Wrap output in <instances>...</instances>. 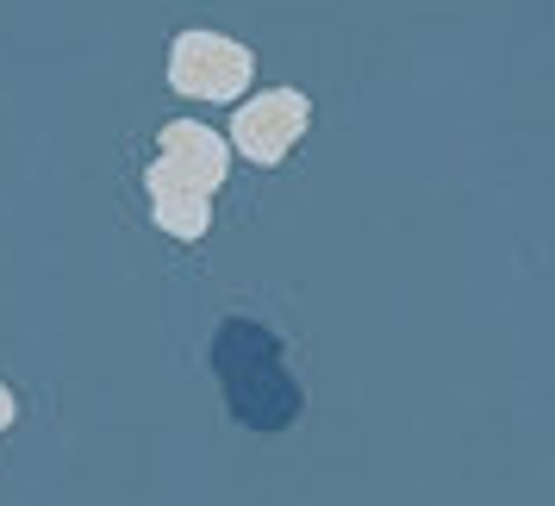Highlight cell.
<instances>
[{
	"instance_id": "2",
	"label": "cell",
	"mask_w": 555,
	"mask_h": 506,
	"mask_svg": "<svg viewBox=\"0 0 555 506\" xmlns=\"http://www.w3.org/2000/svg\"><path fill=\"white\" fill-rule=\"evenodd\" d=\"M225 169H231V151L212 126H201V119L163 126V151L144 169L156 226L169 238H201L206 219H212V188L225 181Z\"/></svg>"
},
{
	"instance_id": "5",
	"label": "cell",
	"mask_w": 555,
	"mask_h": 506,
	"mask_svg": "<svg viewBox=\"0 0 555 506\" xmlns=\"http://www.w3.org/2000/svg\"><path fill=\"white\" fill-rule=\"evenodd\" d=\"M13 419H20V401H13V388H0V431L13 426Z\"/></svg>"
},
{
	"instance_id": "4",
	"label": "cell",
	"mask_w": 555,
	"mask_h": 506,
	"mask_svg": "<svg viewBox=\"0 0 555 506\" xmlns=\"http://www.w3.org/2000/svg\"><path fill=\"white\" fill-rule=\"evenodd\" d=\"M312 126V101H306L300 88H269V94H256L237 119H231V144L250 156V163H281V156L294 151Z\"/></svg>"
},
{
	"instance_id": "3",
	"label": "cell",
	"mask_w": 555,
	"mask_h": 506,
	"mask_svg": "<svg viewBox=\"0 0 555 506\" xmlns=\"http://www.w3.org/2000/svg\"><path fill=\"white\" fill-rule=\"evenodd\" d=\"M256 76V56L225 31H181L169 45V88L188 101H237Z\"/></svg>"
},
{
	"instance_id": "1",
	"label": "cell",
	"mask_w": 555,
	"mask_h": 506,
	"mask_svg": "<svg viewBox=\"0 0 555 506\" xmlns=\"http://www.w3.org/2000/svg\"><path fill=\"white\" fill-rule=\"evenodd\" d=\"M212 376L225 394V413L244 431H287L306 413V388L294 381L281 338L262 319L231 313L225 326L212 331Z\"/></svg>"
}]
</instances>
